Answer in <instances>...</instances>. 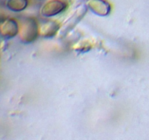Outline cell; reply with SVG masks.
Returning <instances> with one entry per match:
<instances>
[{
  "mask_svg": "<svg viewBox=\"0 0 149 140\" xmlns=\"http://www.w3.org/2000/svg\"><path fill=\"white\" fill-rule=\"evenodd\" d=\"M19 36L23 42L29 43L36 39L38 28L36 22L32 18L25 19L19 29Z\"/></svg>",
  "mask_w": 149,
  "mask_h": 140,
  "instance_id": "cell-1",
  "label": "cell"
},
{
  "mask_svg": "<svg viewBox=\"0 0 149 140\" xmlns=\"http://www.w3.org/2000/svg\"><path fill=\"white\" fill-rule=\"evenodd\" d=\"M68 4L62 0H49L42 8V14L45 17L56 15L65 10Z\"/></svg>",
  "mask_w": 149,
  "mask_h": 140,
  "instance_id": "cell-2",
  "label": "cell"
},
{
  "mask_svg": "<svg viewBox=\"0 0 149 140\" xmlns=\"http://www.w3.org/2000/svg\"><path fill=\"white\" fill-rule=\"evenodd\" d=\"M86 11H87V7L86 6H80L77 10H75L74 13L68 18L67 20L64 23V25L61 29V31L59 32V35L63 36L64 34L71 31L74 26H76L77 23L81 19V18L84 15Z\"/></svg>",
  "mask_w": 149,
  "mask_h": 140,
  "instance_id": "cell-3",
  "label": "cell"
},
{
  "mask_svg": "<svg viewBox=\"0 0 149 140\" xmlns=\"http://www.w3.org/2000/svg\"><path fill=\"white\" fill-rule=\"evenodd\" d=\"M18 32V24L14 19H7L0 25V34L6 39L14 37Z\"/></svg>",
  "mask_w": 149,
  "mask_h": 140,
  "instance_id": "cell-4",
  "label": "cell"
},
{
  "mask_svg": "<svg viewBox=\"0 0 149 140\" xmlns=\"http://www.w3.org/2000/svg\"><path fill=\"white\" fill-rule=\"evenodd\" d=\"M88 7L93 13L97 15L106 16L110 13V4L105 0H89L87 2Z\"/></svg>",
  "mask_w": 149,
  "mask_h": 140,
  "instance_id": "cell-5",
  "label": "cell"
},
{
  "mask_svg": "<svg viewBox=\"0 0 149 140\" xmlns=\"http://www.w3.org/2000/svg\"><path fill=\"white\" fill-rule=\"evenodd\" d=\"M58 30V25L54 21H48L42 25L39 28V34L45 37L52 36L57 33Z\"/></svg>",
  "mask_w": 149,
  "mask_h": 140,
  "instance_id": "cell-6",
  "label": "cell"
},
{
  "mask_svg": "<svg viewBox=\"0 0 149 140\" xmlns=\"http://www.w3.org/2000/svg\"><path fill=\"white\" fill-rule=\"evenodd\" d=\"M28 5V0H7L6 6L13 12H20Z\"/></svg>",
  "mask_w": 149,
  "mask_h": 140,
  "instance_id": "cell-7",
  "label": "cell"
}]
</instances>
